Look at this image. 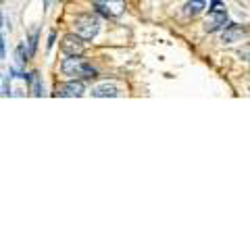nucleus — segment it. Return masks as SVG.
Segmentation results:
<instances>
[{"label": "nucleus", "mask_w": 250, "mask_h": 250, "mask_svg": "<svg viewBox=\"0 0 250 250\" xmlns=\"http://www.w3.org/2000/svg\"><path fill=\"white\" fill-rule=\"evenodd\" d=\"M4 25V17H2V13H0V27Z\"/></svg>", "instance_id": "4468645a"}, {"label": "nucleus", "mask_w": 250, "mask_h": 250, "mask_svg": "<svg viewBox=\"0 0 250 250\" xmlns=\"http://www.w3.org/2000/svg\"><path fill=\"white\" fill-rule=\"evenodd\" d=\"M83 92H85V85L80 80H71V82L59 85V96L62 98H80L83 96Z\"/></svg>", "instance_id": "423d86ee"}, {"label": "nucleus", "mask_w": 250, "mask_h": 250, "mask_svg": "<svg viewBox=\"0 0 250 250\" xmlns=\"http://www.w3.org/2000/svg\"><path fill=\"white\" fill-rule=\"evenodd\" d=\"M205 9H207V2H205V0H190V2H186L184 13L188 15V17H196V15H200Z\"/></svg>", "instance_id": "1a4fd4ad"}, {"label": "nucleus", "mask_w": 250, "mask_h": 250, "mask_svg": "<svg viewBox=\"0 0 250 250\" xmlns=\"http://www.w3.org/2000/svg\"><path fill=\"white\" fill-rule=\"evenodd\" d=\"M225 21H228V11H225L223 6H215V9L208 13L207 21H205V31L213 34V31L221 29L225 25Z\"/></svg>", "instance_id": "7ed1b4c3"}, {"label": "nucleus", "mask_w": 250, "mask_h": 250, "mask_svg": "<svg viewBox=\"0 0 250 250\" xmlns=\"http://www.w3.org/2000/svg\"><path fill=\"white\" fill-rule=\"evenodd\" d=\"M36 42H38V31H34L31 34V40H29V54L36 52Z\"/></svg>", "instance_id": "f8f14e48"}, {"label": "nucleus", "mask_w": 250, "mask_h": 250, "mask_svg": "<svg viewBox=\"0 0 250 250\" xmlns=\"http://www.w3.org/2000/svg\"><path fill=\"white\" fill-rule=\"evenodd\" d=\"M92 96L96 98H115L119 96V88L113 83H100L96 88H92Z\"/></svg>", "instance_id": "6e6552de"}, {"label": "nucleus", "mask_w": 250, "mask_h": 250, "mask_svg": "<svg viewBox=\"0 0 250 250\" xmlns=\"http://www.w3.org/2000/svg\"><path fill=\"white\" fill-rule=\"evenodd\" d=\"M96 9L106 17H121L125 13V0H98Z\"/></svg>", "instance_id": "39448f33"}, {"label": "nucleus", "mask_w": 250, "mask_h": 250, "mask_svg": "<svg viewBox=\"0 0 250 250\" xmlns=\"http://www.w3.org/2000/svg\"><path fill=\"white\" fill-rule=\"evenodd\" d=\"M15 59H17V65L23 67L27 62V50H25V44H19L17 50H15Z\"/></svg>", "instance_id": "9b49d317"}, {"label": "nucleus", "mask_w": 250, "mask_h": 250, "mask_svg": "<svg viewBox=\"0 0 250 250\" xmlns=\"http://www.w3.org/2000/svg\"><path fill=\"white\" fill-rule=\"evenodd\" d=\"M61 50L65 52L67 57H75V54H83L85 44L77 34H67L61 42Z\"/></svg>", "instance_id": "20e7f679"}, {"label": "nucleus", "mask_w": 250, "mask_h": 250, "mask_svg": "<svg viewBox=\"0 0 250 250\" xmlns=\"http://www.w3.org/2000/svg\"><path fill=\"white\" fill-rule=\"evenodd\" d=\"M2 57H4V38L0 36V59H2Z\"/></svg>", "instance_id": "ddd939ff"}, {"label": "nucleus", "mask_w": 250, "mask_h": 250, "mask_svg": "<svg viewBox=\"0 0 250 250\" xmlns=\"http://www.w3.org/2000/svg\"><path fill=\"white\" fill-rule=\"evenodd\" d=\"M73 27H75V34L82 40H92V38H96L100 29V21L94 15H77L73 21Z\"/></svg>", "instance_id": "f03ea898"}, {"label": "nucleus", "mask_w": 250, "mask_h": 250, "mask_svg": "<svg viewBox=\"0 0 250 250\" xmlns=\"http://www.w3.org/2000/svg\"><path fill=\"white\" fill-rule=\"evenodd\" d=\"M61 71L69 75V77H82V80H92V77H96V69L92 65H88L82 54H75V57H69L61 62Z\"/></svg>", "instance_id": "f257e3e1"}, {"label": "nucleus", "mask_w": 250, "mask_h": 250, "mask_svg": "<svg viewBox=\"0 0 250 250\" xmlns=\"http://www.w3.org/2000/svg\"><path fill=\"white\" fill-rule=\"evenodd\" d=\"M27 80H29V90H31V94L34 96H42V85H40V77H38V73L34 71V73H29V75H25Z\"/></svg>", "instance_id": "9d476101"}, {"label": "nucleus", "mask_w": 250, "mask_h": 250, "mask_svg": "<svg viewBox=\"0 0 250 250\" xmlns=\"http://www.w3.org/2000/svg\"><path fill=\"white\" fill-rule=\"evenodd\" d=\"M246 36V27L244 25H228L223 29V34H221V42L223 44H233V42H240L242 38Z\"/></svg>", "instance_id": "0eeeda50"}]
</instances>
